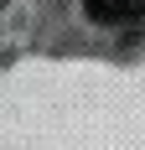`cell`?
<instances>
[{"label":"cell","mask_w":145,"mask_h":150,"mask_svg":"<svg viewBox=\"0 0 145 150\" xmlns=\"http://www.w3.org/2000/svg\"><path fill=\"white\" fill-rule=\"evenodd\" d=\"M0 5H5V0H0Z\"/></svg>","instance_id":"7a4b0ae2"},{"label":"cell","mask_w":145,"mask_h":150,"mask_svg":"<svg viewBox=\"0 0 145 150\" xmlns=\"http://www.w3.org/2000/svg\"><path fill=\"white\" fill-rule=\"evenodd\" d=\"M88 21H104V26H124V21H140L145 0H83Z\"/></svg>","instance_id":"6da1fadb"}]
</instances>
